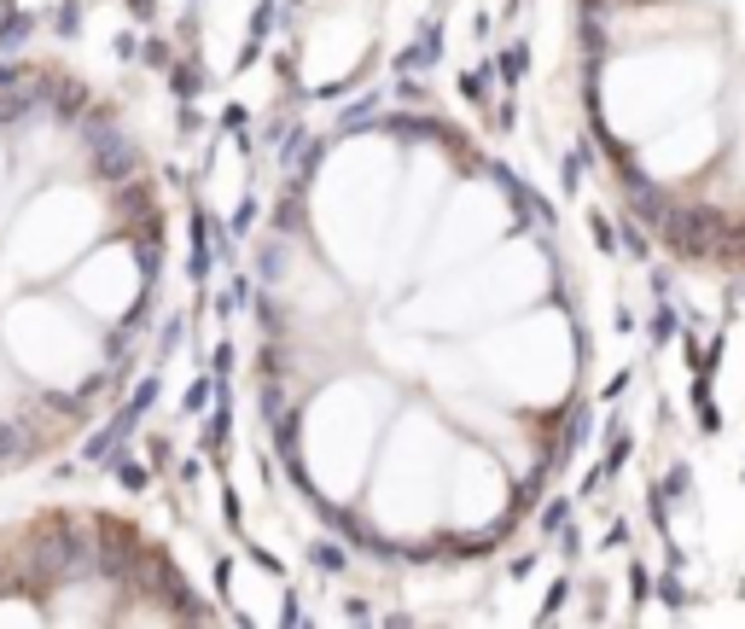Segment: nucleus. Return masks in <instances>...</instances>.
Instances as JSON below:
<instances>
[{"label":"nucleus","mask_w":745,"mask_h":629,"mask_svg":"<svg viewBox=\"0 0 745 629\" xmlns=\"http://www.w3.org/2000/svg\"><path fill=\"white\" fill-rule=\"evenodd\" d=\"M76 129H82V146L94 152V175L117 181V187L140 175V152H134V140L117 129V117H111V111H82Z\"/></svg>","instance_id":"obj_1"},{"label":"nucleus","mask_w":745,"mask_h":629,"mask_svg":"<svg viewBox=\"0 0 745 629\" xmlns=\"http://www.w3.org/2000/svg\"><path fill=\"white\" fill-rule=\"evenodd\" d=\"M30 454H35V431L23 419H0V466L30 461Z\"/></svg>","instance_id":"obj_2"},{"label":"nucleus","mask_w":745,"mask_h":629,"mask_svg":"<svg viewBox=\"0 0 745 629\" xmlns=\"http://www.w3.org/2000/svg\"><path fill=\"white\" fill-rule=\"evenodd\" d=\"M58 111V122H82V111H88V88L82 82H65V76H53V100H47Z\"/></svg>","instance_id":"obj_3"},{"label":"nucleus","mask_w":745,"mask_h":629,"mask_svg":"<svg viewBox=\"0 0 745 629\" xmlns=\"http://www.w3.org/2000/svg\"><path fill=\"white\" fill-rule=\"evenodd\" d=\"M30 35H35V18H30V12H12V18L0 23V53H18Z\"/></svg>","instance_id":"obj_4"},{"label":"nucleus","mask_w":745,"mask_h":629,"mask_svg":"<svg viewBox=\"0 0 745 629\" xmlns=\"http://www.w3.org/2000/svg\"><path fill=\"white\" fill-rule=\"evenodd\" d=\"M431 58H437V30H426V41L408 47V53H402V70H426Z\"/></svg>","instance_id":"obj_5"},{"label":"nucleus","mask_w":745,"mask_h":629,"mask_svg":"<svg viewBox=\"0 0 745 629\" xmlns=\"http://www.w3.org/2000/svg\"><path fill=\"white\" fill-rule=\"evenodd\" d=\"M169 88H175L181 100H193V94L204 88V76H198V65H175V70H169Z\"/></svg>","instance_id":"obj_6"},{"label":"nucleus","mask_w":745,"mask_h":629,"mask_svg":"<svg viewBox=\"0 0 745 629\" xmlns=\"http://www.w3.org/2000/svg\"><path fill=\"white\" fill-rule=\"evenodd\" d=\"M111 466H117V478L129 490H146V466H134V461H122V443H117V454H111Z\"/></svg>","instance_id":"obj_7"},{"label":"nucleus","mask_w":745,"mask_h":629,"mask_svg":"<svg viewBox=\"0 0 745 629\" xmlns=\"http://www.w3.org/2000/svg\"><path fill=\"white\" fill-rule=\"evenodd\" d=\"M53 23H58V35H65V41H70V35L82 30V6H76V0H65V6H58V18H53Z\"/></svg>","instance_id":"obj_8"},{"label":"nucleus","mask_w":745,"mask_h":629,"mask_svg":"<svg viewBox=\"0 0 745 629\" xmlns=\"http://www.w3.org/2000/svg\"><path fill=\"white\" fill-rule=\"evenodd\" d=\"M309 560L327 565V571H338V565H344V548H338V542H320V548H309Z\"/></svg>","instance_id":"obj_9"},{"label":"nucleus","mask_w":745,"mask_h":629,"mask_svg":"<svg viewBox=\"0 0 745 629\" xmlns=\"http://www.w3.org/2000/svg\"><path fill=\"white\" fill-rule=\"evenodd\" d=\"M501 76H507V82H518V76H525V47H513V53L501 58Z\"/></svg>","instance_id":"obj_10"},{"label":"nucleus","mask_w":745,"mask_h":629,"mask_svg":"<svg viewBox=\"0 0 745 629\" xmlns=\"http://www.w3.org/2000/svg\"><path fill=\"white\" fill-rule=\"evenodd\" d=\"M140 58H146L152 70H164V65H169V47H164V41H146V47H140Z\"/></svg>","instance_id":"obj_11"},{"label":"nucleus","mask_w":745,"mask_h":629,"mask_svg":"<svg viewBox=\"0 0 745 629\" xmlns=\"http://www.w3.org/2000/svg\"><path fill=\"white\" fill-rule=\"evenodd\" d=\"M565 519H570V501H553V508L542 513V525H548V530H565Z\"/></svg>","instance_id":"obj_12"},{"label":"nucleus","mask_w":745,"mask_h":629,"mask_svg":"<svg viewBox=\"0 0 745 629\" xmlns=\"http://www.w3.org/2000/svg\"><path fill=\"white\" fill-rule=\"evenodd\" d=\"M23 82H30V70H23V65H0V88H23Z\"/></svg>","instance_id":"obj_13"},{"label":"nucleus","mask_w":745,"mask_h":629,"mask_svg":"<svg viewBox=\"0 0 745 629\" xmlns=\"http://www.w3.org/2000/svg\"><path fill=\"white\" fill-rule=\"evenodd\" d=\"M588 221H594V245H606V251H612V245H617L612 221H606V216H588Z\"/></svg>","instance_id":"obj_14"},{"label":"nucleus","mask_w":745,"mask_h":629,"mask_svg":"<svg viewBox=\"0 0 745 629\" xmlns=\"http://www.w3.org/2000/svg\"><path fill=\"white\" fill-rule=\"evenodd\" d=\"M669 332H676V310H658V320H652V338H658V344H664V338H669Z\"/></svg>","instance_id":"obj_15"},{"label":"nucleus","mask_w":745,"mask_h":629,"mask_svg":"<svg viewBox=\"0 0 745 629\" xmlns=\"http://www.w3.org/2000/svg\"><path fill=\"white\" fill-rule=\"evenodd\" d=\"M483 82H489V70H478V76H466V82H461V94H466V100H483Z\"/></svg>","instance_id":"obj_16"},{"label":"nucleus","mask_w":745,"mask_h":629,"mask_svg":"<svg viewBox=\"0 0 745 629\" xmlns=\"http://www.w3.org/2000/svg\"><path fill=\"white\" fill-rule=\"evenodd\" d=\"M204 397H210V385H204V379H198V385L186 391V414H198V409H204Z\"/></svg>","instance_id":"obj_17"},{"label":"nucleus","mask_w":745,"mask_h":629,"mask_svg":"<svg viewBox=\"0 0 745 629\" xmlns=\"http://www.w3.org/2000/svg\"><path fill=\"white\" fill-rule=\"evenodd\" d=\"M152 6H157V0H129V12H134V18H152Z\"/></svg>","instance_id":"obj_18"},{"label":"nucleus","mask_w":745,"mask_h":629,"mask_svg":"<svg viewBox=\"0 0 745 629\" xmlns=\"http://www.w3.org/2000/svg\"><path fill=\"white\" fill-rule=\"evenodd\" d=\"M12 12H18V0H0V23H6V18H12Z\"/></svg>","instance_id":"obj_19"},{"label":"nucleus","mask_w":745,"mask_h":629,"mask_svg":"<svg viewBox=\"0 0 745 629\" xmlns=\"http://www.w3.org/2000/svg\"><path fill=\"white\" fill-rule=\"evenodd\" d=\"M0 589H6V571H0Z\"/></svg>","instance_id":"obj_20"}]
</instances>
